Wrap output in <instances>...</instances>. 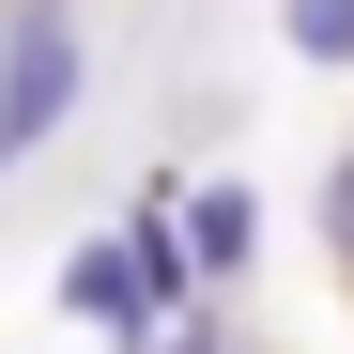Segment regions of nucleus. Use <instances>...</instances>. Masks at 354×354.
Instances as JSON below:
<instances>
[{"instance_id": "f257e3e1", "label": "nucleus", "mask_w": 354, "mask_h": 354, "mask_svg": "<svg viewBox=\"0 0 354 354\" xmlns=\"http://www.w3.org/2000/svg\"><path fill=\"white\" fill-rule=\"evenodd\" d=\"M62 93H77V31H62V16H31L16 46H0V154H31L46 124H62Z\"/></svg>"}, {"instance_id": "f03ea898", "label": "nucleus", "mask_w": 354, "mask_h": 354, "mask_svg": "<svg viewBox=\"0 0 354 354\" xmlns=\"http://www.w3.org/2000/svg\"><path fill=\"white\" fill-rule=\"evenodd\" d=\"M154 292H169V262H154V231H124V247H93V262H77V308H93V324H139Z\"/></svg>"}, {"instance_id": "7ed1b4c3", "label": "nucleus", "mask_w": 354, "mask_h": 354, "mask_svg": "<svg viewBox=\"0 0 354 354\" xmlns=\"http://www.w3.org/2000/svg\"><path fill=\"white\" fill-rule=\"evenodd\" d=\"M185 231H201V262H247V185H201Z\"/></svg>"}, {"instance_id": "20e7f679", "label": "nucleus", "mask_w": 354, "mask_h": 354, "mask_svg": "<svg viewBox=\"0 0 354 354\" xmlns=\"http://www.w3.org/2000/svg\"><path fill=\"white\" fill-rule=\"evenodd\" d=\"M292 46L308 62H354V0H292Z\"/></svg>"}, {"instance_id": "39448f33", "label": "nucleus", "mask_w": 354, "mask_h": 354, "mask_svg": "<svg viewBox=\"0 0 354 354\" xmlns=\"http://www.w3.org/2000/svg\"><path fill=\"white\" fill-rule=\"evenodd\" d=\"M324 247H339V262H354V154H339V169H324Z\"/></svg>"}, {"instance_id": "423d86ee", "label": "nucleus", "mask_w": 354, "mask_h": 354, "mask_svg": "<svg viewBox=\"0 0 354 354\" xmlns=\"http://www.w3.org/2000/svg\"><path fill=\"white\" fill-rule=\"evenodd\" d=\"M185 354H201V339H185Z\"/></svg>"}]
</instances>
